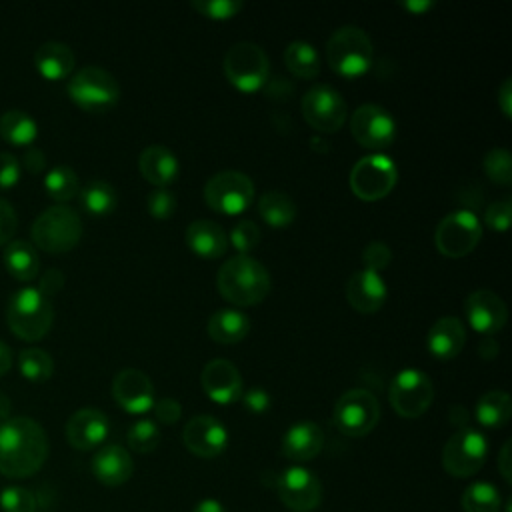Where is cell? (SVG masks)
Returning <instances> with one entry per match:
<instances>
[{
    "label": "cell",
    "mask_w": 512,
    "mask_h": 512,
    "mask_svg": "<svg viewBox=\"0 0 512 512\" xmlns=\"http://www.w3.org/2000/svg\"><path fill=\"white\" fill-rule=\"evenodd\" d=\"M48 456L44 428L28 416H12L0 422V474L26 478L36 474Z\"/></svg>",
    "instance_id": "cell-1"
},
{
    "label": "cell",
    "mask_w": 512,
    "mask_h": 512,
    "mask_svg": "<svg viewBox=\"0 0 512 512\" xmlns=\"http://www.w3.org/2000/svg\"><path fill=\"white\" fill-rule=\"evenodd\" d=\"M216 286L228 302L236 306H254L268 296L272 280L260 260L248 254H236L220 266Z\"/></svg>",
    "instance_id": "cell-2"
},
{
    "label": "cell",
    "mask_w": 512,
    "mask_h": 512,
    "mask_svg": "<svg viewBox=\"0 0 512 512\" xmlns=\"http://www.w3.org/2000/svg\"><path fill=\"white\" fill-rule=\"evenodd\" d=\"M52 318V302L36 286H22L8 298L6 322L12 332L24 340L42 338L50 330Z\"/></svg>",
    "instance_id": "cell-3"
},
{
    "label": "cell",
    "mask_w": 512,
    "mask_h": 512,
    "mask_svg": "<svg viewBox=\"0 0 512 512\" xmlns=\"http://www.w3.org/2000/svg\"><path fill=\"white\" fill-rule=\"evenodd\" d=\"M326 58L330 68L340 76H360L372 64V40L360 26L344 24L328 38Z\"/></svg>",
    "instance_id": "cell-4"
},
{
    "label": "cell",
    "mask_w": 512,
    "mask_h": 512,
    "mask_svg": "<svg viewBox=\"0 0 512 512\" xmlns=\"http://www.w3.org/2000/svg\"><path fill=\"white\" fill-rule=\"evenodd\" d=\"M32 240L46 252H66L74 248L82 236V220L78 212L66 204L44 208L32 222Z\"/></svg>",
    "instance_id": "cell-5"
},
{
    "label": "cell",
    "mask_w": 512,
    "mask_h": 512,
    "mask_svg": "<svg viewBox=\"0 0 512 512\" xmlns=\"http://www.w3.org/2000/svg\"><path fill=\"white\" fill-rule=\"evenodd\" d=\"M70 98L88 112H104L118 102L120 86L118 80L100 66H84L76 70L68 84Z\"/></svg>",
    "instance_id": "cell-6"
},
{
    "label": "cell",
    "mask_w": 512,
    "mask_h": 512,
    "mask_svg": "<svg viewBox=\"0 0 512 512\" xmlns=\"http://www.w3.org/2000/svg\"><path fill=\"white\" fill-rule=\"evenodd\" d=\"M222 68L226 78L240 90L252 92L258 90L260 86L266 84L268 72H270V62L262 46L240 40L234 42L222 60Z\"/></svg>",
    "instance_id": "cell-7"
},
{
    "label": "cell",
    "mask_w": 512,
    "mask_h": 512,
    "mask_svg": "<svg viewBox=\"0 0 512 512\" xmlns=\"http://www.w3.org/2000/svg\"><path fill=\"white\" fill-rule=\"evenodd\" d=\"M334 424L346 436H366L380 420V404L366 388L346 390L334 404Z\"/></svg>",
    "instance_id": "cell-8"
},
{
    "label": "cell",
    "mask_w": 512,
    "mask_h": 512,
    "mask_svg": "<svg viewBox=\"0 0 512 512\" xmlns=\"http://www.w3.org/2000/svg\"><path fill=\"white\" fill-rule=\"evenodd\" d=\"M488 440L476 428H460L442 448V466L450 476H474L486 462Z\"/></svg>",
    "instance_id": "cell-9"
},
{
    "label": "cell",
    "mask_w": 512,
    "mask_h": 512,
    "mask_svg": "<svg viewBox=\"0 0 512 512\" xmlns=\"http://www.w3.org/2000/svg\"><path fill=\"white\" fill-rule=\"evenodd\" d=\"M206 204L222 214H240L254 200V184L240 170H220L204 184Z\"/></svg>",
    "instance_id": "cell-10"
},
{
    "label": "cell",
    "mask_w": 512,
    "mask_h": 512,
    "mask_svg": "<svg viewBox=\"0 0 512 512\" xmlns=\"http://www.w3.org/2000/svg\"><path fill=\"white\" fill-rule=\"evenodd\" d=\"M388 398L396 414L402 418H418L434 400V384L422 370L404 368L392 378Z\"/></svg>",
    "instance_id": "cell-11"
},
{
    "label": "cell",
    "mask_w": 512,
    "mask_h": 512,
    "mask_svg": "<svg viewBox=\"0 0 512 512\" xmlns=\"http://www.w3.org/2000/svg\"><path fill=\"white\" fill-rule=\"evenodd\" d=\"M482 236V226L472 210L460 208L446 214L434 232L436 248L448 258H462L474 250Z\"/></svg>",
    "instance_id": "cell-12"
},
{
    "label": "cell",
    "mask_w": 512,
    "mask_h": 512,
    "mask_svg": "<svg viewBox=\"0 0 512 512\" xmlns=\"http://www.w3.org/2000/svg\"><path fill=\"white\" fill-rule=\"evenodd\" d=\"M300 108L304 120L318 132H336L348 116L346 100L330 84L310 86L300 100Z\"/></svg>",
    "instance_id": "cell-13"
},
{
    "label": "cell",
    "mask_w": 512,
    "mask_h": 512,
    "mask_svg": "<svg viewBox=\"0 0 512 512\" xmlns=\"http://www.w3.org/2000/svg\"><path fill=\"white\" fill-rule=\"evenodd\" d=\"M398 180V168L384 154H368L350 170V188L362 200L384 198Z\"/></svg>",
    "instance_id": "cell-14"
},
{
    "label": "cell",
    "mask_w": 512,
    "mask_h": 512,
    "mask_svg": "<svg viewBox=\"0 0 512 512\" xmlns=\"http://www.w3.org/2000/svg\"><path fill=\"white\" fill-rule=\"evenodd\" d=\"M276 492L282 504L292 512H312L322 500L318 476L304 466H290L276 476Z\"/></svg>",
    "instance_id": "cell-15"
},
{
    "label": "cell",
    "mask_w": 512,
    "mask_h": 512,
    "mask_svg": "<svg viewBox=\"0 0 512 512\" xmlns=\"http://www.w3.org/2000/svg\"><path fill=\"white\" fill-rule=\"evenodd\" d=\"M350 132L364 148H386L394 142L396 122L384 106L366 102L352 112Z\"/></svg>",
    "instance_id": "cell-16"
},
{
    "label": "cell",
    "mask_w": 512,
    "mask_h": 512,
    "mask_svg": "<svg viewBox=\"0 0 512 512\" xmlns=\"http://www.w3.org/2000/svg\"><path fill=\"white\" fill-rule=\"evenodd\" d=\"M464 316L476 332L492 336L506 324L508 308L496 292L488 288H478L466 296Z\"/></svg>",
    "instance_id": "cell-17"
},
{
    "label": "cell",
    "mask_w": 512,
    "mask_h": 512,
    "mask_svg": "<svg viewBox=\"0 0 512 512\" xmlns=\"http://www.w3.org/2000/svg\"><path fill=\"white\" fill-rule=\"evenodd\" d=\"M182 440L192 454L200 458H214L226 450L228 430L214 416L198 414L186 422L182 430Z\"/></svg>",
    "instance_id": "cell-18"
},
{
    "label": "cell",
    "mask_w": 512,
    "mask_h": 512,
    "mask_svg": "<svg viewBox=\"0 0 512 512\" xmlns=\"http://www.w3.org/2000/svg\"><path fill=\"white\" fill-rule=\"evenodd\" d=\"M112 396L130 414H144L154 406V386L138 368H122L112 380Z\"/></svg>",
    "instance_id": "cell-19"
},
{
    "label": "cell",
    "mask_w": 512,
    "mask_h": 512,
    "mask_svg": "<svg viewBox=\"0 0 512 512\" xmlns=\"http://www.w3.org/2000/svg\"><path fill=\"white\" fill-rule=\"evenodd\" d=\"M202 388L208 398L218 404H232L242 396V376L238 368L226 358L206 362L200 374Z\"/></svg>",
    "instance_id": "cell-20"
},
{
    "label": "cell",
    "mask_w": 512,
    "mask_h": 512,
    "mask_svg": "<svg viewBox=\"0 0 512 512\" xmlns=\"http://www.w3.org/2000/svg\"><path fill=\"white\" fill-rule=\"evenodd\" d=\"M346 300L354 310L362 314H372L380 310L386 300V282L380 272H374L370 268H360L352 272L346 282Z\"/></svg>",
    "instance_id": "cell-21"
},
{
    "label": "cell",
    "mask_w": 512,
    "mask_h": 512,
    "mask_svg": "<svg viewBox=\"0 0 512 512\" xmlns=\"http://www.w3.org/2000/svg\"><path fill=\"white\" fill-rule=\"evenodd\" d=\"M110 430L108 416L98 408H80L66 422V438L78 450L100 446Z\"/></svg>",
    "instance_id": "cell-22"
},
{
    "label": "cell",
    "mask_w": 512,
    "mask_h": 512,
    "mask_svg": "<svg viewBox=\"0 0 512 512\" xmlns=\"http://www.w3.org/2000/svg\"><path fill=\"white\" fill-rule=\"evenodd\" d=\"M92 472L106 486H120L130 480L134 462L126 448L118 444H106L92 456Z\"/></svg>",
    "instance_id": "cell-23"
},
{
    "label": "cell",
    "mask_w": 512,
    "mask_h": 512,
    "mask_svg": "<svg viewBox=\"0 0 512 512\" xmlns=\"http://www.w3.org/2000/svg\"><path fill=\"white\" fill-rule=\"evenodd\" d=\"M324 444L322 428L316 422L302 420L292 424L282 436V454L296 462L312 460L320 454Z\"/></svg>",
    "instance_id": "cell-24"
},
{
    "label": "cell",
    "mask_w": 512,
    "mask_h": 512,
    "mask_svg": "<svg viewBox=\"0 0 512 512\" xmlns=\"http://www.w3.org/2000/svg\"><path fill=\"white\" fill-rule=\"evenodd\" d=\"M466 344V328L456 316H440L428 330L426 346L438 358H454Z\"/></svg>",
    "instance_id": "cell-25"
},
{
    "label": "cell",
    "mask_w": 512,
    "mask_h": 512,
    "mask_svg": "<svg viewBox=\"0 0 512 512\" xmlns=\"http://www.w3.org/2000/svg\"><path fill=\"white\" fill-rule=\"evenodd\" d=\"M138 170L154 186H166L178 176V158L164 144H150L138 156Z\"/></svg>",
    "instance_id": "cell-26"
},
{
    "label": "cell",
    "mask_w": 512,
    "mask_h": 512,
    "mask_svg": "<svg viewBox=\"0 0 512 512\" xmlns=\"http://www.w3.org/2000/svg\"><path fill=\"white\" fill-rule=\"evenodd\" d=\"M184 238L188 248L200 258H218L226 252L228 246V236L224 228L218 222L206 218L190 222Z\"/></svg>",
    "instance_id": "cell-27"
},
{
    "label": "cell",
    "mask_w": 512,
    "mask_h": 512,
    "mask_svg": "<svg viewBox=\"0 0 512 512\" xmlns=\"http://www.w3.org/2000/svg\"><path fill=\"white\" fill-rule=\"evenodd\" d=\"M34 64L44 78L58 80L68 76L74 68V52L60 40H48L36 48Z\"/></svg>",
    "instance_id": "cell-28"
},
{
    "label": "cell",
    "mask_w": 512,
    "mask_h": 512,
    "mask_svg": "<svg viewBox=\"0 0 512 512\" xmlns=\"http://www.w3.org/2000/svg\"><path fill=\"white\" fill-rule=\"evenodd\" d=\"M206 330L214 342L236 344L250 332V318L236 308H220L208 318Z\"/></svg>",
    "instance_id": "cell-29"
},
{
    "label": "cell",
    "mask_w": 512,
    "mask_h": 512,
    "mask_svg": "<svg viewBox=\"0 0 512 512\" xmlns=\"http://www.w3.org/2000/svg\"><path fill=\"white\" fill-rule=\"evenodd\" d=\"M512 414V400L510 394L504 390H488L484 392L474 408L476 420L484 428H500L510 420Z\"/></svg>",
    "instance_id": "cell-30"
},
{
    "label": "cell",
    "mask_w": 512,
    "mask_h": 512,
    "mask_svg": "<svg viewBox=\"0 0 512 512\" xmlns=\"http://www.w3.org/2000/svg\"><path fill=\"white\" fill-rule=\"evenodd\" d=\"M4 264L18 280H32L38 274L40 258L28 240H10L4 248Z\"/></svg>",
    "instance_id": "cell-31"
},
{
    "label": "cell",
    "mask_w": 512,
    "mask_h": 512,
    "mask_svg": "<svg viewBox=\"0 0 512 512\" xmlns=\"http://www.w3.org/2000/svg\"><path fill=\"white\" fill-rule=\"evenodd\" d=\"M0 136L16 146L32 144L38 136V122L22 108H8L0 116Z\"/></svg>",
    "instance_id": "cell-32"
},
{
    "label": "cell",
    "mask_w": 512,
    "mask_h": 512,
    "mask_svg": "<svg viewBox=\"0 0 512 512\" xmlns=\"http://www.w3.org/2000/svg\"><path fill=\"white\" fill-rule=\"evenodd\" d=\"M258 212L270 226L282 228L296 218V204L286 192L268 190L258 198Z\"/></svg>",
    "instance_id": "cell-33"
},
{
    "label": "cell",
    "mask_w": 512,
    "mask_h": 512,
    "mask_svg": "<svg viewBox=\"0 0 512 512\" xmlns=\"http://www.w3.org/2000/svg\"><path fill=\"white\" fill-rule=\"evenodd\" d=\"M284 62L298 78H314L320 72V56L306 40H292L284 48Z\"/></svg>",
    "instance_id": "cell-34"
},
{
    "label": "cell",
    "mask_w": 512,
    "mask_h": 512,
    "mask_svg": "<svg viewBox=\"0 0 512 512\" xmlns=\"http://www.w3.org/2000/svg\"><path fill=\"white\" fill-rule=\"evenodd\" d=\"M460 504L464 512H500L502 498L494 484L474 482L462 492Z\"/></svg>",
    "instance_id": "cell-35"
},
{
    "label": "cell",
    "mask_w": 512,
    "mask_h": 512,
    "mask_svg": "<svg viewBox=\"0 0 512 512\" xmlns=\"http://www.w3.org/2000/svg\"><path fill=\"white\" fill-rule=\"evenodd\" d=\"M44 188L46 192L54 198V200H70L78 194L80 190V182H78V174L74 168L66 166V164H56L52 166L46 176H44Z\"/></svg>",
    "instance_id": "cell-36"
},
{
    "label": "cell",
    "mask_w": 512,
    "mask_h": 512,
    "mask_svg": "<svg viewBox=\"0 0 512 512\" xmlns=\"http://www.w3.org/2000/svg\"><path fill=\"white\" fill-rule=\"evenodd\" d=\"M78 192L82 206L92 214H108L116 206V190L104 180H90Z\"/></svg>",
    "instance_id": "cell-37"
},
{
    "label": "cell",
    "mask_w": 512,
    "mask_h": 512,
    "mask_svg": "<svg viewBox=\"0 0 512 512\" xmlns=\"http://www.w3.org/2000/svg\"><path fill=\"white\" fill-rule=\"evenodd\" d=\"M18 368H20V374L24 378L38 382V380H46L52 374L54 360H52V356L44 348L30 346V348L20 350V354H18Z\"/></svg>",
    "instance_id": "cell-38"
},
{
    "label": "cell",
    "mask_w": 512,
    "mask_h": 512,
    "mask_svg": "<svg viewBox=\"0 0 512 512\" xmlns=\"http://www.w3.org/2000/svg\"><path fill=\"white\" fill-rule=\"evenodd\" d=\"M126 440L134 452H142V454L152 452L160 444L158 424L150 418H140L128 428Z\"/></svg>",
    "instance_id": "cell-39"
},
{
    "label": "cell",
    "mask_w": 512,
    "mask_h": 512,
    "mask_svg": "<svg viewBox=\"0 0 512 512\" xmlns=\"http://www.w3.org/2000/svg\"><path fill=\"white\" fill-rule=\"evenodd\" d=\"M482 166H484L486 176L492 182H496L500 186H508L512 182V156L506 148L488 150Z\"/></svg>",
    "instance_id": "cell-40"
},
{
    "label": "cell",
    "mask_w": 512,
    "mask_h": 512,
    "mask_svg": "<svg viewBox=\"0 0 512 512\" xmlns=\"http://www.w3.org/2000/svg\"><path fill=\"white\" fill-rule=\"evenodd\" d=\"M0 508L2 512H34L36 498L28 488L6 486L0 492Z\"/></svg>",
    "instance_id": "cell-41"
},
{
    "label": "cell",
    "mask_w": 512,
    "mask_h": 512,
    "mask_svg": "<svg viewBox=\"0 0 512 512\" xmlns=\"http://www.w3.org/2000/svg\"><path fill=\"white\" fill-rule=\"evenodd\" d=\"M190 6L198 10L202 16L222 20V18H232L236 12L242 10L244 4L240 0H192Z\"/></svg>",
    "instance_id": "cell-42"
},
{
    "label": "cell",
    "mask_w": 512,
    "mask_h": 512,
    "mask_svg": "<svg viewBox=\"0 0 512 512\" xmlns=\"http://www.w3.org/2000/svg\"><path fill=\"white\" fill-rule=\"evenodd\" d=\"M146 206L154 218H168L176 210V196L166 186H156L154 190H150Z\"/></svg>",
    "instance_id": "cell-43"
},
{
    "label": "cell",
    "mask_w": 512,
    "mask_h": 512,
    "mask_svg": "<svg viewBox=\"0 0 512 512\" xmlns=\"http://www.w3.org/2000/svg\"><path fill=\"white\" fill-rule=\"evenodd\" d=\"M232 246L240 250V254H246L260 242V228L252 220H240L230 230Z\"/></svg>",
    "instance_id": "cell-44"
},
{
    "label": "cell",
    "mask_w": 512,
    "mask_h": 512,
    "mask_svg": "<svg viewBox=\"0 0 512 512\" xmlns=\"http://www.w3.org/2000/svg\"><path fill=\"white\" fill-rule=\"evenodd\" d=\"M392 260V250L386 242H380V240H372L364 246L362 250V262H364V268H370L374 272H380L382 268H386Z\"/></svg>",
    "instance_id": "cell-45"
},
{
    "label": "cell",
    "mask_w": 512,
    "mask_h": 512,
    "mask_svg": "<svg viewBox=\"0 0 512 512\" xmlns=\"http://www.w3.org/2000/svg\"><path fill=\"white\" fill-rule=\"evenodd\" d=\"M510 216H512V204L510 200H496L492 202L486 212H484V222L492 228V230H506L510 226Z\"/></svg>",
    "instance_id": "cell-46"
},
{
    "label": "cell",
    "mask_w": 512,
    "mask_h": 512,
    "mask_svg": "<svg viewBox=\"0 0 512 512\" xmlns=\"http://www.w3.org/2000/svg\"><path fill=\"white\" fill-rule=\"evenodd\" d=\"M20 160L12 152H0V190L10 188L20 178Z\"/></svg>",
    "instance_id": "cell-47"
},
{
    "label": "cell",
    "mask_w": 512,
    "mask_h": 512,
    "mask_svg": "<svg viewBox=\"0 0 512 512\" xmlns=\"http://www.w3.org/2000/svg\"><path fill=\"white\" fill-rule=\"evenodd\" d=\"M152 410H154L156 420L162 422V424H174V422H178L180 416H182V406H180V402L174 400V398H168V396H166V398H160V400H154Z\"/></svg>",
    "instance_id": "cell-48"
},
{
    "label": "cell",
    "mask_w": 512,
    "mask_h": 512,
    "mask_svg": "<svg viewBox=\"0 0 512 512\" xmlns=\"http://www.w3.org/2000/svg\"><path fill=\"white\" fill-rule=\"evenodd\" d=\"M16 224H18V218H16V212H14V206L0 198V244H8V240L14 236L16 232Z\"/></svg>",
    "instance_id": "cell-49"
},
{
    "label": "cell",
    "mask_w": 512,
    "mask_h": 512,
    "mask_svg": "<svg viewBox=\"0 0 512 512\" xmlns=\"http://www.w3.org/2000/svg\"><path fill=\"white\" fill-rule=\"evenodd\" d=\"M242 404H244V408H246L248 412H252V414H262V412H266L268 406H270V396H268V392L262 390V388H250V390H246V392L242 394Z\"/></svg>",
    "instance_id": "cell-50"
},
{
    "label": "cell",
    "mask_w": 512,
    "mask_h": 512,
    "mask_svg": "<svg viewBox=\"0 0 512 512\" xmlns=\"http://www.w3.org/2000/svg\"><path fill=\"white\" fill-rule=\"evenodd\" d=\"M64 286V274H62V270H58V268H48L46 272H42V276H40V284L36 286L44 296H52V294H56L60 288Z\"/></svg>",
    "instance_id": "cell-51"
},
{
    "label": "cell",
    "mask_w": 512,
    "mask_h": 512,
    "mask_svg": "<svg viewBox=\"0 0 512 512\" xmlns=\"http://www.w3.org/2000/svg\"><path fill=\"white\" fill-rule=\"evenodd\" d=\"M20 164H24V168L28 172L36 174V172H40L46 166V156H44V152L38 146H28L24 150V156H22Z\"/></svg>",
    "instance_id": "cell-52"
},
{
    "label": "cell",
    "mask_w": 512,
    "mask_h": 512,
    "mask_svg": "<svg viewBox=\"0 0 512 512\" xmlns=\"http://www.w3.org/2000/svg\"><path fill=\"white\" fill-rule=\"evenodd\" d=\"M498 104H500V110L504 112L506 118L512 116V78H504L502 84L498 86Z\"/></svg>",
    "instance_id": "cell-53"
},
{
    "label": "cell",
    "mask_w": 512,
    "mask_h": 512,
    "mask_svg": "<svg viewBox=\"0 0 512 512\" xmlns=\"http://www.w3.org/2000/svg\"><path fill=\"white\" fill-rule=\"evenodd\" d=\"M510 450H512V442L506 440L500 448V454H498V468H500V474L504 476L506 482L512 480V454H510Z\"/></svg>",
    "instance_id": "cell-54"
},
{
    "label": "cell",
    "mask_w": 512,
    "mask_h": 512,
    "mask_svg": "<svg viewBox=\"0 0 512 512\" xmlns=\"http://www.w3.org/2000/svg\"><path fill=\"white\" fill-rule=\"evenodd\" d=\"M498 342L492 338V336H484L482 340H480V344H478V354L482 356V358H486V360H492V358H496V354H498Z\"/></svg>",
    "instance_id": "cell-55"
},
{
    "label": "cell",
    "mask_w": 512,
    "mask_h": 512,
    "mask_svg": "<svg viewBox=\"0 0 512 512\" xmlns=\"http://www.w3.org/2000/svg\"><path fill=\"white\" fill-rule=\"evenodd\" d=\"M192 512H228L224 506H222V502H218L216 498H204V500H200L194 508H192Z\"/></svg>",
    "instance_id": "cell-56"
},
{
    "label": "cell",
    "mask_w": 512,
    "mask_h": 512,
    "mask_svg": "<svg viewBox=\"0 0 512 512\" xmlns=\"http://www.w3.org/2000/svg\"><path fill=\"white\" fill-rule=\"evenodd\" d=\"M12 364V348L0 340V374H4Z\"/></svg>",
    "instance_id": "cell-57"
},
{
    "label": "cell",
    "mask_w": 512,
    "mask_h": 512,
    "mask_svg": "<svg viewBox=\"0 0 512 512\" xmlns=\"http://www.w3.org/2000/svg\"><path fill=\"white\" fill-rule=\"evenodd\" d=\"M402 6H404V8H408L410 12L420 14V12L428 10L430 6H434V2H432V0H406V2H402Z\"/></svg>",
    "instance_id": "cell-58"
},
{
    "label": "cell",
    "mask_w": 512,
    "mask_h": 512,
    "mask_svg": "<svg viewBox=\"0 0 512 512\" xmlns=\"http://www.w3.org/2000/svg\"><path fill=\"white\" fill-rule=\"evenodd\" d=\"M10 410H12L10 398H8L4 392H0V422H4V420L10 418Z\"/></svg>",
    "instance_id": "cell-59"
}]
</instances>
